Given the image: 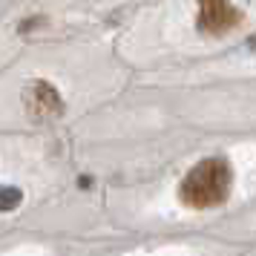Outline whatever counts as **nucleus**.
<instances>
[{
	"mask_svg": "<svg viewBox=\"0 0 256 256\" xmlns=\"http://www.w3.org/2000/svg\"><path fill=\"white\" fill-rule=\"evenodd\" d=\"M233 187V170L224 158H202V162L182 178L178 198L193 210L219 208L228 202Z\"/></svg>",
	"mask_w": 256,
	"mask_h": 256,
	"instance_id": "1",
	"label": "nucleus"
},
{
	"mask_svg": "<svg viewBox=\"0 0 256 256\" xmlns=\"http://www.w3.org/2000/svg\"><path fill=\"white\" fill-rule=\"evenodd\" d=\"M239 20H242V12L233 6V0H198V14H196L198 32L224 35Z\"/></svg>",
	"mask_w": 256,
	"mask_h": 256,
	"instance_id": "2",
	"label": "nucleus"
},
{
	"mask_svg": "<svg viewBox=\"0 0 256 256\" xmlns=\"http://www.w3.org/2000/svg\"><path fill=\"white\" fill-rule=\"evenodd\" d=\"M24 104L26 112L35 121H52V118L64 116V98L60 92L46 81H32L24 92Z\"/></svg>",
	"mask_w": 256,
	"mask_h": 256,
	"instance_id": "3",
	"label": "nucleus"
},
{
	"mask_svg": "<svg viewBox=\"0 0 256 256\" xmlns=\"http://www.w3.org/2000/svg\"><path fill=\"white\" fill-rule=\"evenodd\" d=\"M24 202V190L14 184H0V213H9V210L20 208Z\"/></svg>",
	"mask_w": 256,
	"mask_h": 256,
	"instance_id": "4",
	"label": "nucleus"
},
{
	"mask_svg": "<svg viewBox=\"0 0 256 256\" xmlns=\"http://www.w3.org/2000/svg\"><path fill=\"white\" fill-rule=\"evenodd\" d=\"M78 184H81V187H90V184H92V178H90V176H81V178H78Z\"/></svg>",
	"mask_w": 256,
	"mask_h": 256,
	"instance_id": "5",
	"label": "nucleus"
}]
</instances>
